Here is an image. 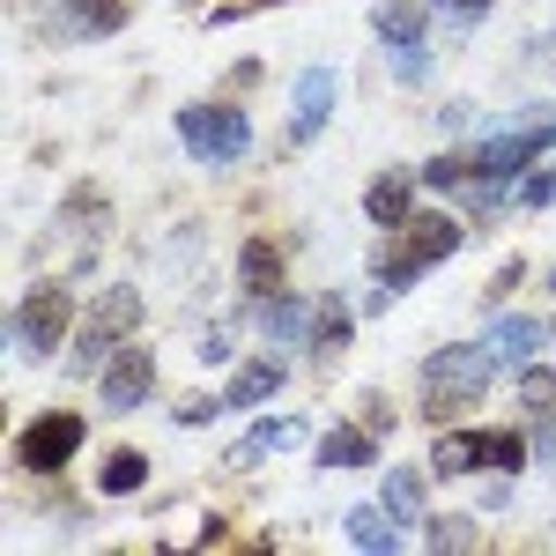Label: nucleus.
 Returning <instances> with one entry per match:
<instances>
[{
	"instance_id": "c85d7f7f",
	"label": "nucleus",
	"mask_w": 556,
	"mask_h": 556,
	"mask_svg": "<svg viewBox=\"0 0 556 556\" xmlns=\"http://www.w3.org/2000/svg\"><path fill=\"white\" fill-rule=\"evenodd\" d=\"M519 208H556V172L519 178Z\"/></svg>"
},
{
	"instance_id": "f257e3e1",
	"label": "nucleus",
	"mask_w": 556,
	"mask_h": 556,
	"mask_svg": "<svg viewBox=\"0 0 556 556\" xmlns=\"http://www.w3.org/2000/svg\"><path fill=\"white\" fill-rule=\"evenodd\" d=\"M505 364H497V349H490V334L482 342H445L424 356V416L430 424H453V416H468L475 401L490 393V379H497Z\"/></svg>"
},
{
	"instance_id": "b1692460",
	"label": "nucleus",
	"mask_w": 556,
	"mask_h": 556,
	"mask_svg": "<svg viewBox=\"0 0 556 556\" xmlns=\"http://www.w3.org/2000/svg\"><path fill=\"white\" fill-rule=\"evenodd\" d=\"M519 408H527L534 424L556 416V371H549V364H527V371H519Z\"/></svg>"
},
{
	"instance_id": "aec40b11",
	"label": "nucleus",
	"mask_w": 556,
	"mask_h": 556,
	"mask_svg": "<svg viewBox=\"0 0 556 556\" xmlns=\"http://www.w3.org/2000/svg\"><path fill=\"white\" fill-rule=\"evenodd\" d=\"M424 23H430V0H379L371 8V30L386 38V52L393 45H424Z\"/></svg>"
},
{
	"instance_id": "a211bd4d",
	"label": "nucleus",
	"mask_w": 556,
	"mask_h": 556,
	"mask_svg": "<svg viewBox=\"0 0 556 556\" xmlns=\"http://www.w3.org/2000/svg\"><path fill=\"white\" fill-rule=\"evenodd\" d=\"M349 334H356V312L342 304V290H327V298H312V356H334V349H349Z\"/></svg>"
},
{
	"instance_id": "9d476101",
	"label": "nucleus",
	"mask_w": 556,
	"mask_h": 556,
	"mask_svg": "<svg viewBox=\"0 0 556 556\" xmlns=\"http://www.w3.org/2000/svg\"><path fill=\"white\" fill-rule=\"evenodd\" d=\"M104 416H134L141 401H149V386H156V356L141 342H119L112 356H104Z\"/></svg>"
},
{
	"instance_id": "7ed1b4c3",
	"label": "nucleus",
	"mask_w": 556,
	"mask_h": 556,
	"mask_svg": "<svg viewBox=\"0 0 556 556\" xmlns=\"http://www.w3.org/2000/svg\"><path fill=\"white\" fill-rule=\"evenodd\" d=\"M527 453H534V438H519V430H445L430 453V475H475V468L519 475Z\"/></svg>"
},
{
	"instance_id": "4468645a",
	"label": "nucleus",
	"mask_w": 556,
	"mask_h": 556,
	"mask_svg": "<svg viewBox=\"0 0 556 556\" xmlns=\"http://www.w3.org/2000/svg\"><path fill=\"white\" fill-rule=\"evenodd\" d=\"M542 342H549V327H542V319H527V312H505V319L490 327V349H497V364H505V371H527V364L542 356Z\"/></svg>"
},
{
	"instance_id": "412c9836",
	"label": "nucleus",
	"mask_w": 556,
	"mask_h": 556,
	"mask_svg": "<svg viewBox=\"0 0 556 556\" xmlns=\"http://www.w3.org/2000/svg\"><path fill=\"white\" fill-rule=\"evenodd\" d=\"M298 438H304V424H298V416H267V424H253L245 438H238V445H230V460H238V468H253V460L282 453V445H298Z\"/></svg>"
},
{
	"instance_id": "2eb2a0df",
	"label": "nucleus",
	"mask_w": 556,
	"mask_h": 556,
	"mask_svg": "<svg viewBox=\"0 0 556 556\" xmlns=\"http://www.w3.org/2000/svg\"><path fill=\"white\" fill-rule=\"evenodd\" d=\"M275 393H282V356L238 364V371H230V386H223V401H230V408H267Z\"/></svg>"
},
{
	"instance_id": "423d86ee",
	"label": "nucleus",
	"mask_w": 556,
	"mask_h": 556,
	"mask_svg": "<svg viewBox=\"0 0 556 556\" xmlns=\"http://www.w3.org/2000/svg\"><path fill=\"white\" fill-rule=\"evenodd\" d=\"M556 141V112H527L519 127H497L482 149H475V164L482 172H497V178H527L534 172V156Z\"/></svg>"
},
{
	"instance_id": "6e6552de",
	"label": "nucleus",
	"mask_w": 556,
	"mask_h": 556,
	"mask_svg": "<svg viewBox=\"0 0 556 556\" xmlns=\"http://www.w3.org/2000/svg\"><path fill=\"white\" fill-rule=\"evenodd\" d=\"M75 453H83V416L75 408H52L38 424H23V438H15V460L30 475H60Z\"/></svg>"
},
{
	"instance_id": "393cba45",
	"label": "nucleus",
	"mask_w": 556,
	"mask_h": 556,
	"mask_svg": "<svg viewBox=\"0 0 556 556\" xmlns=\"http://www.w3.org/2000/svg\"><path fill=\"white\" fill-rule=\"evenodd\" d=\"M490 8H497V0H430V15H438L445 30H475Z\"/></svg>"
},
{
	"instance_id": "4be33fe9",
	"label": "nucleus",
	"mask_w": 556,
	"mask_h": 556,
	"mask_svg": "<svg viewBox=\"0 0 556 556\" xmlns=\"http://www.w3.org/2000/svg\"><path fill=\"white\" fill-rule=\"evenodd\" d=\"M424 475H430V468H386L379 505L401 519V527H424Z\"/></svg>"
},
{
	"instance_id": "dca6fc26",
	"label": "nucleus",
	"mask_w": 556,
	"mask_h": 556,
	"mask_svg": "<svg viewBox=\"0 0 556 556\" xmlns=\"http://www.w3.org/2000/svg\"><path fill=\"white\" fill-rule=\"evenodd\" d=\"M238 282H245L253 298H282V290H290V282H282V245H275V238H245Z\"/></svg>"
},
{
	"instance_id": "9b49d317",
	"label": "nucleus",
	"mask_w": 556,
	"mask_h": 556,
	"mask_svg": "<svg viewBox=\"0 0 556 556\" xmlns=\"http://www.w3.org/2000/svg\"><path fill=\"white\" fill-rule=\"evenodd\" d=\"M334 97H342V75H334V67H304L298 89H290V127H282V141H290V149L319 141L327 112H334Z\"/></svg>"
},
{
	"instance_id": "6ab92c4d",
	"label": "nucleus",
	"mask_w": 556,
	"mask_h": 556,
	"mask_svg": "<svg viewBox=\"0 0 556 556\" xmlns=\"http://www.w3.org/2000/svg\"><path fill=\"white\" fill-rule=\"evenodd\" d=\"M312 460H319V468H371V460H379V438H371L364 424H334L327 438H319Z\"/></svg>"
},
{
	"instance_id": "f8f14e48",
	"label": "nucleus",
	"mask_w": 556,
	"mask_h": 556,
	"mask_svg": "<svg viewBox=\"0 0 556 556\" xmlns=\"http://www.w3.org/2000/svg\"><path fill=\"white\" fill-rule=\"evenodd\" d=\"M364 215H371L379 230H401V223L416 215V172H379L364 186Z\"/></svg>"
},
{
	"instance_id": "20e7f679",
	"label": "nucleus",
	"mask_w": 556,
	"mask_h": 556,
	"mask_svg": "<svg viewBox=\"0 0 556 556\" xmlns=\"http://www.w3.org/2000/svg\"><path fill=\"white\" fill-rule=\"evenodd\" d=\"M178 141H186L193 164H238L253 149V119H245V104H186Z\"/></svg>"
},
{
	"instance_id": "0eeeda50",
	"label": "nucleus",
	"mask_w": 556,
	"mask_h": 556,
	"mask_svg": "<svg viewBox=\"0 0 556 556\" xmlns=\"http://www.w3.org/2000/svg\"><path fill=\"white\" fill-rule=\"evenodd\" d=\"M67 319H75L67 290H60V282H45V290H30V298L15 304L8 334H15V349H23V356H52V349L67 342Z\"/></svg>"
},
{
	"instance_id": "ddd939ff",
	"label": "nucleus",
	"mask_w": 556,
	"mask_h": 556,
	"mask_svg": "<svg viewBox=\"0 0 556 556\" xmlns=\"http://www.w3.org/2000/svg\"><path fill=\"white\" fill-rule=\"evenodd\" d=\"M342 542H349V549H364V556H393L401 542H408V527L386 513V505H356V513L342 519Z\"/></svg>"
},
{
	"instance_id": "a878e982",
	"label": "nucleus",
	"mask_w": 556,
	"mask_h": 556,
	"mask_svg": "<svg viewBox=\"0 0 556 556\" xmlns=\"http://www.w3.org/2000/svg\"><path fill=\"white\" fill-rule=\"evenodd\" d=\"M468 172H475V156H430V164H424V186H438V193H453V186H460Z\"/></svg>"
},
{
	"instance_id": "f03ea898",
	"label": "nucleus",
	"mask_w": 556,
	"mask_h": 556,
	"mask_svg": "<svg viewBox=\"0 0 556 556\" xmlns=\"http://www.w3.org/2000/svg\"><path fill=\"white\" fill-rule=\"evenodd\" d=\"M445 253H460V208H453V215H408V223H401V245L379 260V298L416 290L424 267H438Z\"/></svg>"
},
{
	"instance_id": "1a4fd4ad",
	"label": "nucleus",
	"mask_w": 556,
	"mask_h": 556,
	"mask_svg": "<svg viewBox=\"0 0 556 556\" xmlns=\"http://www.w3.org/2000/svg\"><path fill=\"white\" fill-rule=\"evenodd\" d=\"M38 23L60 45H89V38H112L127 23V0H45Z\"/></svg>"
},
{
	"instance_id": "c756f323",
	"label": "nucleus",
	"mask_w": 556,
	"mask_h": 556,
	"mask_svg": "<svg viewBox=\"0 0 556 556\" xmlns=\"http://www.w3.org/2000/svg\"><path fill=\"white\" fill-rule=\"evenodd\" d=\"M393 75H401V83H424L430 52H424V45H393Z\"/></svg>"
},
{
	"instance_id": "39448f33",
	"label": "nucleus",
	"mask_w": 556,
	"mask_h": 556,
	"mask_svg": "<svg viewBox=\"0 0 556 556\" xmlns=\"http://www.w3.org/2000/svg\"><path fill=\"white\" fill-rule=\"evenodd\" d=\"M134 327H141V290H134V282H112L104 298L89 304L83 342H75V364H83V371H89V364H104V349H119Z\"/></svg>"
},
{
	"instance_id": "cd10ccee",
	"label": "nucleus",
	"mask_w": 556,
	"mask_h": 556,
	"mask_svg": "<svg viewBox=\"0 0 556 556\" xmlns=\"http://www.w3.org/2000/svg\"><path fill=\"white\" fill-rule=\"evenodd\" d=\"M104 201H97V186H75V193H67V223H75V230H97V223H104Z\"/></svg>"
},
{
	"instance_id": "bb28decb",
	"label": "nucleus",
	"mask_w": 556,
	"mask_h": 556,
	"mask_svg": "<svg viewBox=\"0 0 556 556\" xmlns=\"http://www.w3.org/2000/svg\"><path fill=\"white\" fill-rule=\"evenodd\" d=\"M424 542H430V549H468L475 527H468V519H424Z\"/></svg>"
},
{
	"instance_id": "7c9ffc66",
	"label": "nucleus",
	"mask_w": 556,
	"mask_h": 556,
	"mask_svg": "<svg viewBox=\"0 0 556 556\" xmlns=\"http://www.w3.org/2000/svg\"><path fill=\"white\" fill-rule=\"evenodd\" d=\"M549 290H556V275H549Z\"/></svg>"
},
{
	"instance_id": "f3484780",
	"label": "nucleus",
	"mask_w": 556,
	"mask_h": 556,
	"mask_svg": "<svg viewBox=\"0 0 556 556\" xmlns=\"http://www.w3.org/2000/svg\"><path fill=\"white\" fill-rule=\"evenodd\" d=\"M260 334H267L275 349L312 342V304H304V298H290V290H282V298H260Z\"/></svg>"
},
{
	"instance_id": "5701e85b",
	"label": "nucleus",
	"mask_w": 556,
	"mask_h": 556,
	"mask_svg": "<svg viewBox=\"0 0 556 556\" xmlns=\"http://www.w3.org/2000/svg\"><path fill=\"white\" fill-rule=\"evenodd\" d=\"M141 482H149V453H112L104 475H97V490H104V497H134Z\"/></svg>"
}]
</instances>
